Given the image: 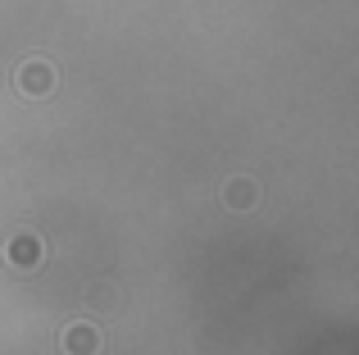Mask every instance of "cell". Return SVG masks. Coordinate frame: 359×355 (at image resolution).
<instances>
[{"mask_svg":"<svg viewBox=\"0 0 359 355\" xmlns=\"http://www.w3.org/2000/svg\"><path fill=\"white\" fill-rule=\"evenodd\" d=\"M18 87H23L27 96H46V91L55 87V73H50V64H41V60L23 64V69H18Z\"/></svg>","mask_w":359,"mask_h":355,"instance_id":"3957f363","label":"cell"},{"mask_svg":"<svg viewBox=\"0 0 359 355\" xmlns=\"http://www.w3.org/2000/svg\"><path fill=\"white\" fill-rule=\"evenodd\" d=\"M223 201H228V210H250V205L259 201V187H255L250 178H232L228 192H223Z\"/></svg>","mask_w":359,"mask_h":355,"instance_id":"277c9868","label":"cell"},{"mask_svg":"<svg viewBox=\"0 0 359 355\" xmlns=\"http://www.w3.org/2000/svg\"><path fill=\"white\" fill-rule=\"evenodd\" d=\"M60 347H64V355H96L100 351V337H96L91 323H73V328H64Z\"/></svg>","mask_w":359,"mask_h":355,"instance_id":"7a4b0ae2","label":"cell"},{"mask_svg":"<svg viewBox=\"0 0 359 355\" xmlns=\"http://www.w3.org/2000/svg\"><path fill=\"white\" fill-rule=\"evenodd\" d=\"M5 260L14 269H36V264H41V241H36L32 232H14L9 246H5Z\"/></svg>","mask_w":359,"mask_h":355,"instance_id":"6da1fadb","label":"cell"}]
</instances>
